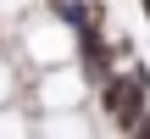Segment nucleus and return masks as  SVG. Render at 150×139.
<instances>
[{
  "label": "nucleus",
  "instance_id": "1",
  "mask_svg": "<svg viewBox=\"0 0 150 139\" xmlns=\"http://www.w3.org/2000/svg\"><path fill=\"white\" fill-rule=\"evenodd\" d=\"M89 95H95V111L106 117V128H111V134H128L150 111V61L145 56L122 61V67H117L106 84H95Z\"/></svg>",
  "mask_w": 150,
  "mask_h": 139
},
{
  "label": "nucleus",
  "instance_id": "2",
  "mask_svg": "<svg viewBox=\"0 0 150 139\" xmlns=\"http://www.w3.org/2000/svg\"><path fill=\"white\" fill-rule=\"evenodd\" d=\"M111 56H117V61H134V56H139L134 33H111Z\"/></svg>",
  "mask_w": 150,
  "mask_h": 139
},
{
  "label": "nucleus",
  "instance_id": "3",
  "mask_svg": "<svg viewBox=\"0 0 150 139\" xmlns=\"http://www.w3.org/2000/svg\"><path fill=\"white\" fill-rule=\"evenodd\" d=\"M117 139H150V111L139 117V123H134V128H128V134H117Z\"/></svg>",
  "mask_w": 150,
  "mask_h": 139
},
{
  "label": "nucleus",
  "instance_id": "4",
  "mask_svg": "<svg viewBox=\"0 0 150 139\" xmlns=\"http://www.w3.org/2000/svg\"><path fill=\"white\" fill-rule=\"evenodd\" d=\"M139 17H145V28H150V0H139Z\"/></svg>",
  "mask_w": 150,
  "mask_h": 139
},
{
  "label": "nucleus",
  "instance_id": "5",
  "mask_svg": "<svg viewBox=\"0 0 150 139\" xmlns=\"http://www.w3.org/2000/svg\"><path fill=\"white\" fill-rule=\"evenodd\" d=\"M89 6H106V0H89Z\"/></svg>",
  "mask_w": 150,
  "mask_h": 139
}]
</instances>
